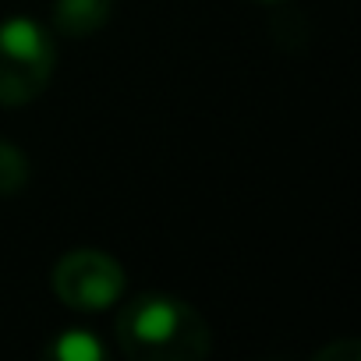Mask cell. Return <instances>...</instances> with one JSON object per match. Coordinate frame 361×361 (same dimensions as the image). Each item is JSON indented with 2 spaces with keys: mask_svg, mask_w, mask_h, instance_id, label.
<instances>
[{
  "mask_svg": "<svg viewBox=\"0 0 361 361\" xmlns=\"http://www.w3.org/2000/svg\"><path fill=\"white\" fill-rule=\"evenodd\" d=\"M117 343L131 361H202L209 326L188 305L166 294H138L117 315Z\"/></svg>",
  "mask_w": 361,
  "mask_h": 361,
  "instance_id": "1",
  "label": "cell"
},
{
  "mask_svg": "<svg viewBox=\"0 0 361 361\" xmlns=\"http://www.w3.org/2000/svg\"><path fill=\"white\" fill-rule=\"evenodd\" d=\"M54 294L78 312H103L124 294V269L96 248L68 252L54 266Z\"/></svg>",
  "mask_w": 361,
  "mask_h": 361,
  "instance_id": "3",
  "label": "cell"
},
{
  "mask_svg": "<svg viewBox=\"0 0 361 361\" xmlns=\"http://www.w3.org/2000/svg\"><path fill=\"white\" fill-rule=\"evenodd\" d=\"M262 4H276V0H262Z\"/></svg>",
  "mask_w": 361,
  "mask_h": 361,
  "instance_id": "8",
  "label": "cell"
},
{
  "mask_svg": "<svg viewBox=\"0 0 361 361\" xmlns=\"http://www.w3.org/2000/svg\"><path fill=\"white\" fill-rule=\"evenodd\" d=\"M29 185V159L15 145L0 142V195H18Z\"/></svg>",
  "mask_w": 361,
  "mask_h": 361,
  "instance_id": "6",
  "label": "cell"
},
{
  "mask_svg": "<svg viewBox=\"0 0 361 361\" xmlns=\"http://www.w3.org/2000/svg\"><path fill=\"white\" fill-rule=\"evenodd\" d=\"M50 357H61V361H96L99 357V343L85 333V329H64L50 347H47Z\"/></svg>",
  "mask_w": 361,
  "mask_h": 361,
  "instance_id": "5",
  "label": "cell"
},
{
  "mask_svg": "<svg viewBox=\"0 0 361 361\" xmlns=\"http://www.w3.org/2000/svg\"><path fill=\"white\" fill-rule=\"evenodd\" d=\"M110 18V0H57L54 29L64 36H92Z\"/></svg>",
  "mask_w": 361,
  "mask_h": 361,
  "instance_id": "4",
  "label": "cell"
},
{
  "mask_svg": "<svg viewBox=\"0 0 361 361\" xmlns=\"http://www.w3.org/2000/svg\"><path fill=\"white\" fill-rule=\"evenodd\" d=\"M54 39L36 18L0 22V106L32 103L54 75Z\"/></svg>",
  "mask_w": 361,
  "mask_h": 361,
  "instance_id": "2",
  "label": "cell"
},
{
  "mask_svg": "<svg viewBox=\"0 0 361 361\" xmlns=\"http://www.w3.org/2000/svg\"><path fill=\"white\" fill-rule=\"evenodd\" d=\"M357 357H361L357 340H340V343H329L326 350L315 354V361H357Z\"/></svg>",
  "mask_w": 361,
  "mask_h": 361,
  "instance_id": "7",
  "label": "cell"
}]
</instances>
